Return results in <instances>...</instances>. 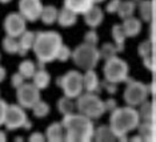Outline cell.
Here are the masks:
<instances>
[{
	"label": "cell",
	"instance_id": "cb8c5ba5",
	"mask_svg": "<svg viewBox=\"0 0 156 142\" xmlns=\"http://www.w3.org/2000/svg\"><path fill=\"white\" fill-rule=\"evenodd\" d=\"M154 2L152 0H140L139 2V12L141 20L150 23L154 17Z\"/></svg>",
	"mask_w": 156,
	"mask_h": 142
},
{
	"label": "cell",
	"instance_id": "d4e9b609",
	"mask_svg": "<svg viewBox=\"0 0 156 142\" xmlns=\"http://www.w3.org/2000/svg\"><path fill=\"white\" fill-rule=\"evenodd\" d=\"M139 106H140V110H139L140 120L154 122L155 121V104L154 102H150L145 100L144 102H141Z\"/></svg>",
	"mask_w": 156,
	"mask_h": 142
},
{
	"label": "cell",
	"instance_id": "44dd1931",
	"mask_svg": "<svg viewBox=\"0 0 156 142\" xmlns=\"http://www.w3.org/2000/svg\"><path fill=\"white\" fill-rule=\"evenodd\" d=\"M135 9H136V2H135V0H124V2L122 0L116 13L119 15L120 19L124 20L129 16H133Z\"/></svg>",
	"mask_w": 156,
	"mask_h": 142
},
{
	"label": "cell",
	"instance_id": "3957f363",
	"mask_svg": "<svg viewBox=\"0 0 156 142\" xmlns=\"http://www.w3.org/2000/svg\"><path fill=\"white\" fill-rule=\"evenodd\" d=\"M139 123H140L139 112L133 106L116 108L113 112H111L109 127L112 129L116 138L126 137L129 132L137 129Z\"/></svg>",
	"mask_w": 156,
	"mask_h": 142
},
{
	"label": "cell",
	"instance_id": "4fadbf2b",
	"mask_svg": "<svg viewBox=\"0 0 156 142\" xmlns=\"http://www.w3.org/2000/svg\"><path fill=\"white\" fill-rule=\"evenodd\" d=\"M84 16V21L90 28H98L100 24L103 23V19H104V13H103V9L98 5H91L86 12L83 13Z\"/></svg>",
	"mask_w": 156,
	"mask_h": 142
},
{
	"label": "cell",
	"instance_id": "f1b7e54d",
	"mask_svg": "<svg viewBox=\"0 0 156 142\" xmlns=\"http://www.w3.org/2000/svg\"><path fill=\"white\" fill-rule=\"evenodd\" d=\"M36 64L31 60H24L19 65V73L22 74L24 79H32V76L36 72Z\"/></svg>",
	"mask_w": 156,
	"mask_h": 142
},
{
	"label": "cell",
	"instance_id": "6da1fadb",
	"mask_svg": "<svg viewBox=\"0 0 156 142\" xmlns=\"http://www.w3.org/2000/svg\"><path fill=\"white\" fill-rule=\"evenodd\" d=\"M62 125L66 129V141L88 142L94 138L95 126L92 120L80 113H69L63 116Z\"/></svg>",
	"mask_w": 156,
	"mask_h": 142
},
{
	"label": "cell",
	"instance_id": "ab89813d",
	"mask_svg": "<svg viewBox=\"0 0 156 142\" xmlns=\"http://www.w3.org/2000/svg\"><path fill=\"white\" fill-rule=\"evenodd\" d=\"M120 2H122V0H111V2L107 4V7H105V11H107L108 13H116Z\"/></svg>",
	"mask_w": 156,
	"mask_h": 142
},
{
	"label": "cell",
	"instance_id": "e0dca14e",
	"mask_svg": "<svg viewBox=\"0 0 156 142\" xmlns=\"http://www.w3.org/2000/svg\"><path fill=\"white\" fill-rule=\"evenodd\" d=\"M122 27H123V31L127 37H135V36H137L141 31V21L137 19V17L129 16L123 20Z\"/></svg>",
	"mask_w": 156,
	"mask_h": 142
},
{
	"label": "cell",
	"instance_id": "ba28073f",
	"mask_svg": "<svg viewBox=\"0 0 156 142\" xmlns=\"http://www.w3.org/2000/svg\"><path fill=\"white\" fill-rule=\"evenodd\" d=\"M127 88L124 90V100H126L128 106H139L141 102H144L147 100L148 94V85H145L140 81H135V80H127Z\"/></svg>",
	"mask_w": 156,
	"mask_h": 142
},
{
	"label": "cell",
	"instance_id": "8d00e7d4",
	"mask_svg": "<svg viewBox=\"0 0 156 142\" xmlns=\"http://www.w3.org/2000/svg\"><path fill=\"white\" fill-rule=\"evenodd\" d=\"M24 80H26V79H24L22 74L17 72V73H15V74H13V76L11 77V84H12V86L15 88V89H17L20 85L24 84Z\"/></svg>",
	"mask_w": 156,
	"mask_h": 142
},
{
	"label": "cell",
	"instance_id": "2e32d148",
	"mask_svg": "<svg viewBox=\"0 0 156 142\" xmlns=\"http://www.w3.org/2000/svg\"><path fill=\"white\" fill-rule=\"evenodd\" d=\"M56 21L59 23L60 27L63 28H69L73 24H76L77 21V13H75L73 11L68 9L67 7H63L60 11H58V19Z\"/></svg>",
	"mask_w": 156,
	"mask_h": 142
},
{
	"label": "cell",
	"instance_id": "f35d334b",
	"mask_svg": "<svg viewBox=\"0 0 156 142\" xmlns=\"http://www.w3.org/2000/svg\"><path fill=\"white\" fill-rule=\"evenodd\" d=\"M116 108H118V101L116 100H113V98H108L107 101H104V110L105 112L111 113V112L115 110Z\"/></svg>",
	"mask_w": 156,
	"mask_h": 142
},
{
	"label": "cell",
	"instance_id": "7402d4cb",
	"mask_svg": "<svg viewBox=\"0 0 156 142\" xmlns=\"http://www.w3.org/2000/svg\"><path fill=\"white\" fill-rule=\"evenodd\" d=\"M94 138L98 142H111V141H116V137L113 134L112 129L109 126L101 125L98 129H95L94 132Z\"/></svg>",
	"mask_w": 156,
	"mask_h": 142
},
{
	"label": "cell",
	"instance_id": "484cf974",
	"mask_svg": "<svg viewBox=\"0 0 156 142\" xmlns=\"http://www.w3.org/2000/svg\"><path fill=\"white\" fill-rule=\"evenodd\" d=\"M41 21L45 24V25H52V24L58 19V9L54 5H43V9H41L40 17Z\"/></svg>",
	"mask_w": 156,
	"mask_h": 142
},
{
	"label": "cell",
	"instance_id": "bcb514c9",
	"mask_svg": "<svg viewBox=\"0 0 156 142\" xmlns=\"http://www.w3.org/2000/svg\"><path fill=\"white\" fill-rule=\"evenodd\" d=\"M5 141H7V136H5V133L0 130V142H5Z\"/></svg>",
	"mask_w": 156,
	"mask_h": 142
},
{
	"label": "cell",
	"instance_id": "7dc6e473",
	"mask_svg": "<svg viewBox=\"0 0 156 142\" xmlns=\"http://www.w3.org/2000/svg\"><path fill=\"white\" fill-rule=\"evenodd\" d=\"M132 141H143V140H141V137H140V136H136V137H133V138H132Z\"/></svg>",
	"mask_w": 156,
	"mask_h": 142
},
{
	"label": "cell",
	"instance_id": "1f68e13d",
	"mask_svg": "<svg viewBox=\"0 0 156 142\" xmlns=\"http://www.w3.org/2000/svg\"><path fill=\"white\" fill-rule=\"evenodd\" d=\"M116 53H118V48H116V45L111 44V42H105V44H103L101 49L99 51L100 59H104V60H108V59L113 57V56H116Z\"/></svg>",
	"mask_w": 156,
	"mask_h": 142
},
{
	"label": "cell",
	"instance_id": "ac0fdd59",
	"mask_svg": "<svg viewBox=\"0 0 156 142\" xmlns=\"http://www.w3.org/2000/svg\"><path fill=\"white\" fill-rule=\"evenodd\" d=\"M19 53L20 56H26L28 52H30V49H32L34 47V42H35V33L34 32H30V31H24L22 35L19 36Z\"/></svg>",
	"mask_w": 156,
	"mask_h": 142
},
{
	"label": "cell",
	"instance_id": "4316f807",
	"mask_svg": "<svg viewBox=\"0 0 156 142\" xmlns=\"http://www.w3.org/2000/svg\"><path fill=\"white\" fill-rule=\"evenodd\" d=\"M112 39H113V41H115V45H116V48H118V52H123L124 42H126L127 36H126V33H124L122 25L116 24V25L112 27Z\"/></svg>",
	"mask_w": 156,
	"mask_h": 142
},
{
	"label": "cell",
	"instance_id": "d6986e66",
	"mask_svg": "<svg viewBox=\"0 0 156 142\" xmlns=\"http://www.w3.org/2000/svg\"><path fill=\"white\" fill-rule=\"evenodd\" d=\"M94 4H95L94 0H64V7H67V8L71 11H73L77 15H80V13L83 15V13Z\"/></svg>",
	"mask_w": 156,
	"mask_h": 142
},
{
	"label": "cell",
	"instance_id": "7bdbcfd3",
	"mask_svg": "<svg viewBox=\"0 0 156 142\" xmlns=\"http://www.w3.org/2000/svg\"><path fill=\"white\" fill-rule=\"evenodd\" d=\"M5 76H7V72H5V69L3 68V66H0V83H3V81H4Z\"/></svg>",
	"mask_w": 156,
	"mask_h": 142
},
{
	"label": "cell",
	"instance_id": "83f0119b",
	"mask_svg": "<svg viewBox=\"0 0 156 142\" xmlns=\"http://www.w3.org/2000/svg\"><path fill=\"white\" fill-rule=\"evenodd\" d=\"M76 109V104L73 102V98H69L64 96L58 101V110L62 113L63 116L69 114V113H73V110Z\"/></svg>",
	"mask_w": 156,
	"mask_h": 142
},
{
	"label": "cell",
	"instance_id": "9c48e42d",
	"mask_svg": "<svg viewBox=\"0 0 156 142\" xmlns=\"http://www.w3.org/2000/svg\"><path fill=\"white\" fill-rule=\"evenodd\" d=\"M17 102L24 109H32V106L40 100V89H37L34 84L24 83L17 88Z\"/></svg>",
	"mask_w": 156,
	"mask_h": 142
},
{
	"label": "cell",
	"instance_id": "4dcf8cb0",
	"mask_svg": "<svg viewBox=\"0 0 156 142\" xmlns=\"http://www.w3.org/2000/svg\"><path fill=\"white\" fill-rule=\"evenodd\" d=\"M32 110H34L35 117H37V118H44V117H47L48 113H49V105L47 102L39 100L36 104L32 106Z\"/></svg>",
	"mask_w": 156,
	"mask_h": 142
},
{
	"label": "cell",
	"instance_id": "60d3db41",
	"mask_svg": "<svg viewBox=\"0 0 156 142\" xmlns=\"http://www.w3.org/2000/svg\"><path fill=\"white\" fill-rule=\"evenodd\" d=\"M8 104L4 100H0V126L4 125V118H5V112Z\"/></svg>",
	"mask_w": 156,
	"mask_h": 142
},
{
	"label": "cell",
	"instance_id": "52a82bcc",
	"mask_svg": "<svg viewBox=\"0 0 156 142\" xmlns=\"http://www.w3.org/2000/svg\"><path fill=\"white\" fill-rule=\"evenodd\" d=\"M58 85L63 89L64 96L77 98L83 93V74L77 70H69L63 77H59Z\"/></svg>",
	"mask_w": 156,
	"mask_h": 142
},
{
	"label": "cell",
	"instance_id": "8fae6325",
	"mask_svg": "<svg viewBox=\"0 0 156 142\" xmlns=\"http://www.w3.org/2000/svg\"><path fill=\"white\" fill-rule=\"evenodd\" d=\"M27 29L26 19L20 13H9L4 20V31L7 36L19 37Z\"/></svg>",
	"mask_w": 156,
	"mask_h": 142
},
{
	"label": "cell",
	"instance_id": "ee69618b",
	"mask_svg": "<svg viewBox=\"0 0 156 142\" xmlns=\"http://www.w3.org/2000/svg\"><path fill=\"white\" fill-rule=\"evenodd\" d=\"M22 127H24V129H27V130H28V129H31V127H32V122H31L30 120L27 118V120H26V122L23 123V126H22Z\"/></svg>",
	"mask_w": 156,
	"mask_h": 142
},
{
	"label": "cell",
	"instance_id": "7c38bea8",
	"mask_svg": "<svg viewBox=\"0 0 156 142\" xmlns=\"http://www.w3.org/2000/svg\"><path fill=\"white\" fill-rule=\"evenodd\" d=\"M43 4L41 0H20L19 2V13L26 21H36L40 17Z\"/></svg>",
	"mask_w": 156,
	"mask_h": 142
},
{
	"label": "cell",
	"instance_id": "30bf717a",
	"mask_svg": "<svg viewBox=\"0 0 156 142\" xmlns=\"http://www.w3.org/2000/svg\"><path fill=\"white\" fill-rule=\"evenodd\" d=\"M27 120V113L20 105H8L5 112L4 125L8 130H16L23 126Z\"/></svg>",
	"mask_w": 156,
	"mask_h": 142
},
{
	"label": "cell",
	"instance_id": "681fc988",
	"mask_svg": "<svg viewBox=\"0 0 156 142\" xmlns=\"http://www.w3.org/2000/svg\"><path fill=\"white\" fill-rule=\"evenodd\" d=\"M94 2H95V3H103L104 0H94Z\"/></svg>",
	"mask_w": 156,
	"mask_h": 142
},
{
	"label": "cell",
	"instance_id": "f546056e",
	"mask_svg": "<svg viewBox=\"0 0 156 142\" xmlns=\"http://www.w3.org/2000/svg\"><path fill=\"white\" fill-rule=\"evenodd\" d=\"M3 49L9 53V55H16L19 51V41L17 37H12V36H5L3 40Z\"/></svg>",
	"mask_w": 156,
	"mask_h": 142
},
{
	"label": "cell",
	"instance_id": "e575fe53",
	"mask_svg": "<svg viewBox=\"0 0 156 142\" xmlns=\"http://www.w3.org/2000/svg\"><path fill=\"white\" fill-rule=\"evenodd\" d=\"M84 42H86V44H90V45H96L99 42V36H98L96 32H95L94 28L84 35Z\"/></svg>",
	"mask_w": 156,
	"mask_h": 142
},
{
	"label": "cell",
	"instance_id": "603a6c76",
	"mask_svg": "<svg viewBox=\"0 0 156 142\" xmlns=\"http://www.w3.org/2000/svg\"><path fill=\"white\" fill-rule=\"evenodd\" d=\"M139 136L141 137L143 141H155V125L154 122L151 121H144V122H140L139 126Z\"/></svg>",
	"mask_w": 156,
	"mask_h": 142
},
{
	"label": "cell",
	"instance_id": "7a4b0ae2",
	"mask_svg": "<svg viewBox=\"0 0 156 142\" xmlns=\"http://www.w3.org/2000/svg\"><path fill=\"white\" fill-rule=\"evenodd\" d=\"M62 45L63 40L58 32H37V33H35V42L32 49L37 57V61L47 64L56 60V55H58L59 48Z\"/></svg>",
	"mask_w": 156,
	"mask_h": 142
},
{
	"label": "cell",
	"instance_id": "836d02e7",
	"mask_svg": "<svg viewBox=\"0 0 156 142\" xmlns=\"http://www.w3.org/2000/svg\"><path fill=\"white\" fill-rule=\"evenodd\" d=\"M71 49L67 47V45H62V47L59 48V52L58 55H56V60H59V61H67L69 57H71Z\"/></svg>",
	"mask_w": 156,
	"mask_h": 142
},
{
	"label": "cell",
	"instance_id": "f6af8a7d",
	"mask_svg": "<svg viewBox=\"0 0 156 142\" xmlns=\"http://www.w3.org/2000/svg\"><path fill=\"white\" fill-rule=\"evenodd\" d=\"M148 92H150L151 94H155V84L152 83L151 85H148Z\"/></svg>",
	"mask_w": 156,
	"mask_h": 142
},
{
	"label": "cell",
	"instance_id": "5b68a950",
	"mask_svg": "<svg viewBox=\"0 0 156 142\" xmlns=\"http://www.w3.org/2000/svg\"><path fill=\"white\" fill-rule=\"evenodd\" d=\"M71 57L77 68L88 70L95 69V66L98 65L99 60H100V55H99V49L96 48V45H90L83 42L71 53Z\"/></svg>",
	"mask_w": 156,
	"mask_h": 142
},
{
	"label": "cell",
	"instance_id": "ffe728a7",
	"mask_svg": "<svg viewBox=\"0 0 156 142\" xmlns=\"http://www.w3.org/2000/svg\"><path fill=\"white\" fill-rule=\"evenodd\" d=\"M32 80H34V85L37 88V89H45V88L49 85L51 83V76L49 73L45 70L44 68L43 69H36V72L32 76Z\"/></svg>",
	"mask_w": 156,
	"mask_h": 142
},
{
	"label": "cell",
	"instance_id": "5bb4252c",
	"mask_svg": "<svg viewBox=\"0 0 156 142\" xmlns=\"http://www.w3.org/2000/svg\"><path fill=\"white\" fill-rule=\"evenodd\" d=\"M101 89L100 81H99L98 74L95 73L94 69L86 70V73L83 74V90L88 92V93H99Z\"/></svg>",
	"mask_w": 156,
	"mask_h": 142
},
{
	"label": "cell",
	"instance_id": "9a60e30c",
	"mask_svg": "<svg viewBox=\"0 0 156 142\" xmlns=\"http://www.w3.org/2000/svg\"><path fill=\"white\" fill-rule=\"evenodd\" d=\"M45 140L49 142H60L66 141V129L62 122H54L47 127L45 132Z\"/></svg>",
	"mask_w": 156,
	"mask_h": 142
},
{
	"label": "cell",
	"instance_id": "b9f144b4",
	"mask_svg": "<svg viewBox=\"0 0 156 142\" xmlns=\"http://www.w3.org/2000/svg\"><path fill=\"white\" fill-rule=\"evenodd\" d=\"M30 141H31V142H43V141H45V137H44V134L36 132V133L31 134Z\"/></svg>",
	"mask_w": 156,
	"mask_h": 142
},
{
	"label": "cell",
	"instance_id": "74e56055",
	"mask_svg": "<svg viewBox=\"0 0 156 142\" xmlns=\"http://www.w3.org/2000/svg\"><path fill=\"white\" fill-rule=\"evenodd\" d=\"M100 85L108 92L109 94H113V93H116V92H118V84H115V83H109V81L105 80L104 83L100 84Z\"/></svg>",
	"mask_w": 156,
	"mask_h": 142
},
{
	"label": "cell",
	"instance_id": "277c9868",
	"mask_svg": "<svg viewBox=\"0 0 156 142\" xmlns=\"http://www.w3.org/2000/svg\"><path fill=\"white\" fill-rule=\"evenodd\" d=\"M76 109L80 114L88 117L91 120H98L104 114V101L96 93H81L77 97Z\"/></svg>",
	"mask_w": 156,
	"mask_h": 142
},
{
	"label": "cell",
	"instance_id": "d6a6232c",
	"mask_svg": "<svg viewBox=\"0 0 156 142\" xmlns=\"http://www.w3.org/2000/svg\"><path fill=\"white\" fill-rule=\"evenodd\" d=\"M137 52L141 57H145L148 55H154V42L152 40H145L139 45L137 48Z\"/></svg>",
	"mask_w": 156,
	"mask_h": 142
},
{
	"label": "cell",
	"instance_id": "8992f818",
	"mask_svg": "<svg viewBox=\"0 0 156 142\" xmlns=\"http://www.w3.org/2000/svg\"><path fill=\"white\" fill-rule=\"evenodd\" d=\"M128 64L118 56H113V57L105 60V65L103 68L105 80L115 84L124 83L128 80Z\"/></svg>",
	"mask_w": 156,
	"mask_h": 142
},
{
	"label": "cell",
	"instance_id": "d590c367",
	"mask_svg": "<svg viewBox=\"0 0 156 142\" xmlns=\"http://www.w3.org/2000/svg\"><path fill=\"white\" fill-rule=\"evenodd\" d=\"M143 64L150 72H154L155 70V56L154 55H148L143 57Z\"/></svg>",
	"mask_w": 156,
	"mask_h": 142
},
{
	"label": "cell",
	"instance_id": "c3c4849f",
	"mask_svg": "<svg viewBox=\"0 0 156 142\" xmlns=\"http://www.w3.org/2000/svg\"><path fill=\"white\" fill-rule=\"evenodd\" d=\"M12 2V0H0V3H3V4H7V3Z\"/></svg>",
	"mask_w": 156,
	"mask_h": 142
}]
</instances>
